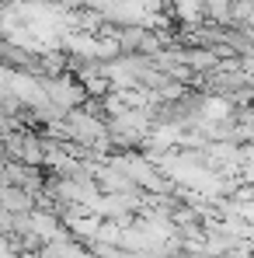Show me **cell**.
I'll list each match as a JSON object with an SVG mask.
<instances>
[{
  "mask_svg": "<svg viewBox=\"0 0 254 258\" xmlns=\"http://www.w3.org/2000/svg\"><path fill=\"white\" fill-rule=\"evenodd\" d=\"M63 126H66V140L70 143H80V147H94L105 136V122L98 115H91L84 105L80 108H70L63 115Z\"/></svg>",
  "mask_w": 254,
  "mask_h": 258,
  "instance_id": "1",
  "label": "cell"
},
{
  "mask_svg": "<svg viewBox=\"0 0 254 258\" xmlns=\"http://www.w3.org/2000/svg\"><path fill=\"white\" fill-rule=\"evenodd\" d=\"M42 91L45 98L52 101V105H59L63 112H70V108H80L87 101L84 87L77 84L70 74H59V77H42Z\"/></svg>",
  "mask_w": 254,
  "mask_h": 258,
  "instance_id": "2",
  "label": "cell"
},
{
  "mask_svg": "<svg viewBox=\"0 0 254 258\" xmlns=\"http://www.w3.org/2000/svg\"><path fill=\"white\" fill-rule=\"evenodd\" d=\"M0 181L4 185H14V188H25V192H39L45 181V171L35 164H21V161H4L0 168Z\"/></svg>",
  "mask_w": 254,
  "mask_h": 258,
  "instance_id": "3",
  "label": "cell"
},
{
  "mask_svg": "<svg viewBox=\"0 0 254 258\" xmlns=\"http://www.w3.org/2000/svg\"><path fill=\"white\" fill-rule=\"evenodd\" d=\"M178 59H181V67L185 70H192V74H209V70H216L223 59L212 52V49H206V45H181L178 49Z\"/></svg>",
  "mask_w": 254,
  "mask_h": 258,
  "instance_id": "4",
  "label": "cell"
},
{
  "mask_svg": "<svg viewBox=\"0 0 254 258\" xmlns=\"http://www.w3.org/2000/svg\"><path fill=\"white\" fill-rule=\"evenodd\" d=\"M0 210H7V213H32V210H35V192L4 185V188H0Z\"/></svg>",
  "mask_w": 254,
  "mask_h": 258,
  "instance_id": "5",
  "label": "cell"
},
{
  "mask_svg": "<svg viewBox=\"0 0 254 258\" xmlns=\"http://www.w3.org/2000/svg\"><path fill=\"white\" fill-rule=\"evenodd\" d=\"M167 11L178 18V25H195V21H202V0H171Z\"/></svg>",
  "mask_w": 254,
  "mask_h": 258,
  "instance_id": "6",
  "label": "cell"
},
{
  "mask_svg": "<svg viewBox=\"0 0 254 258\" xmlns=\"http://www.w3.org/2000/svg\"><path fill=\"white\" fill-rule=\"evenodd\" d=\"M230 7L233 0H202V18H209V25H230Z\"/></svg>",
  "mask_w": 254,
  "mask_h": 258,
  "instance_id": "7",
  "label": "cell"
}]
</instances>
